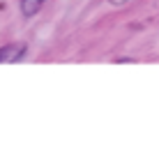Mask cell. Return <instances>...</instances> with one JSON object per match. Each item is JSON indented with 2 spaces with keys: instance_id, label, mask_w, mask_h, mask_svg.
Returning a JSON list of instances; mask_svg holds the SVG:
<instances>
[{
  "instance_id": "cell-1",
  "label": "cell",
  "mask_w": 159,
  "mask_h": 159,
  "mask_svg": "<svg viewBox=\"0 0 159 159\" xmlns=\"http://www.w3.org/2000/svg\"><path fill=\"white\" fill-rule=\"evenodd\" d=\"M25 51H28V46L25 44H5V46H0V65H14V62H21L25 56Z\"/></svg>"
},
{
  "instance_id": "cell-2",
  "label": "cell",
  "mask_w": 159,
  "mask_h": 159,
  "mask_svg": "<svg viewBox=\"0 0 159 159\" xmlns=\"http://www.w3.org/2000/svg\"><path fill=\"white\" fill-rule=\"evenodd\" d=\"M44 2H46V0H19V9H21V14H23L25 19H32V16L42 9Z\"/></svg>"
},
{
  "instance_id": "cell-3",
  "label": "cell",
  "mask_w": 159,
  "mask_h": 159,
  "mask_svg": "<svg viewBox=\"0 0 159 159\" xmlns=\"http://www.w3.org/2000/svg\"><path fill=\"white\" fill-rule=\"evenodd\" d=\"M108 2H111V5H125L127 0H108Z\"/></svg>"
}]
</instances>
